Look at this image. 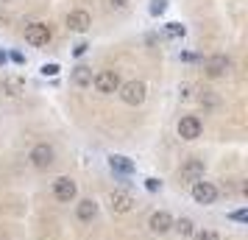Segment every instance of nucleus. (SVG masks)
<instances>
[{"label":"nucleus","instance_id":"nucleus-1","mask_svg":"<svg viewBox=\"0 0 248 240\" xmlns=\"http://www.w3.org/2000/svg\"><path fill=\"white\" fill-rule=\"evenodd\" d=\"M117 95H120V101H123L125 106H140V103H145L148 87H145V81L134 79V81H125V84H120Z\"/></svg>","mask_w":248,"mask_h":240},{"label":"nucleus","instance_id":"nucleus-2","mask_svg":"<svg viewBox=\"0 0 248 240\" xmlns=\"http://www.w3.org/2000/svg\"><path fill=\"white\" fill-rule=\"evenodd\" d=\"M109 209L114 215H128L137 209V198L128 190H112L109 193Z\"/></svg>","mask_w":248,"mask_h":240},{"label":"nucleus","instance_id":"nucleus-3","mask_svg":"<svg viewBox=\"0 0 248 240\" xmlns=\"http://www.w3.org/2000/svg\"><path fill=\"white\" fill-rule=\"evenodd\" d=\"M28 160H31V165H34L36 171H47L56 162V151L47 143H36L34 148H31V154H28Z\"/></svg>","mask_w":248,"mask_h":240},{"label":"nucleus","instance_id":"nucleus-4","mask_svg":"<svg viewBox=\"0 0 248 240\" xmlns=\"http://www.w3.org/2000/svg\"><path fill=\"white\" fill-rule=\"evenodd\" d=\"M203 171H206V165H203L201 157H190V160H184V165L179 168V182H187V184L201 182Z\"/></svg>","mask_w":248,"mask_h":240},{"label":"nucleus","instance_id":"nucleus-5","mask_svg":"<svg viewBox=\"0 0 248 240\" xmlns=\"http://www.w3.org/2000/svg\"><path fill=\"white\" fill-rule=\"evenodd\" d=\"M92 84H95V90L101 92V95H114V92L120 90V76L114 70H101V73L92 76Z\"/></svg>","mask_w":248,"mask_h":240},{"label":"nucleus","instance_id":"nucleus-6","mask_svg":"<svg viewBox=\"0 0 248 240\" xmlns=\"http://www.w3.org/2000/svg\"><path fill=\"white\" fill-rule=\"evenodd\" d=\"M50 190H53V198H56V201H62V204H70V201L78 195V184L73 182L70 176H59Z\"/></svg>","mask_w":248,"mask_h":240},{"label":"nucleus","instance_id":"nucleus-7","mask_svg":"<svg viewBox=\"0 0 248 240\" xmlns=\"http://www.w3.org/2000/svg\"><path fill=\"white\" fill-rule=\"evenodd\" d=\"M50 25L45 23H31V25H25V42L28 45H34V48H42L50 42Z\"/></svg>","mask_w":248,"mask_h":240},{"label":"nucleus","instance_id":"nucleus-8","mask_svg":"<svg viewBox=\"0 0 248 240\" xmlns=\"http://www.w3.org/2000/svg\"><path fill=\"white\" fill-rule=\"evenodd\" d=\"M192 201H195V204H215V201H217V187H215L212 182H195L192 184Z\"/></svg>","mask_w":248,"mask_h":240},{"label":"nucleus","instance_id":"nucleus-9","mask_svg":"<svg viewBox=\"0 0 248 240\" xmlns=\"http://www.w3.org/2000/svg\"><path fill=\"white\" fill-rule=\"evenodd\" d=\"M201 131H203V126H201V120L195 117V114H184L179 120V137L181 140H198L201 137Z\"/></svg>","mask_w":248,"mask_h":240},{"label":"nucleus","instance_id":"nucleus-10","mask_svg":"<svg viewBox=\"0 0 248 240\" xmlns=\"http://www.w3.org/2000/svg\"><path fill=\"white\" fill-rule=\"evenodd\" d=\"M148 229L154 235H168L170 229H173V215L165 212V209H159V212H154V215L148 218Z\"/></svg>","mask_w":248,"mask_h":240},{"label":"nucleus","instance_id":"nucleus-11","mask_svg":"<svg viewBox=\"0 0 248 240\" xmlns=\"http://www.w3.org/2000/svg\"><path fill=\"white\" fill-rule=\"evenodd\" d=\"M0 90H3L6 98H23L25 95V79H20V76H3Z\"/></svg>","mask_w":248,"mask_h":240},{"label":"nucleus","instance_id":"nucleus-12","mask_svg":"<svg viewBox=\"0 0 248 240\" xmlns=\"http://www.w3.org/2000/svg\"><path fill=\"white\" fill-rule=\"evenodd\" d=\"M92 25V17L90 12H84V9H76V12L67 14V28L70 31H76V34H84V31H90Z\"/></svg>","mask_w":248,"mask_h":240},{"label":"nucleus","instance_id":"nucleus-13","mask_svg":"<svg viewBox=\"0 0 248 240\" xmlns=\"http://www.w3.org/2000/svg\"><path fill=\"white\" fill-rule=\"evenodd\" d=\"M206 73L212 76V79H220V76H229L232 73V59L223 56V53H217L206 62Z\"/></svg>","mask_w":248,"mask_h":240},{"label":"nucleus","instance_id":"nucleus-14","mask_svg":"<svg viewBox=\"0 0 248 240\" xmlns=\"http://www.w3.org/2000/svg\"><path fill=\"white\" fill-rule=\"evenodd\" d=\"M70 81H73V87H78V90H87V87H92V67H87V64H78V67L70 73Z\"/></svg>","mask_w":248,"mask_h":240},{"label":"nucleus","instance_id":"nucleus-15","mask_svg":"<svg viewBox=\"0 0 248 240\" xmlns=\"http://www.w3.org/2000/svg\"><path fill=\"white\" fill-rule=\"evenodd\" d=\"M109 168L114 173H120V176H131L134 173V162L128 160V157H123V154H112L109 157Z\"/></svg>","mask_w":248,"mask_h":240},{"label":"nucleus","instance_id":"nucleus-16","mask_svg":"<svg viewBox=\"0 0 248 240\" xmlns=\"http://www.w3.org/2000/svg\"><path fill=\"white\" fill-rule=\"evenodd\" d=\"M95 215H98V204H95L92 198H84V201H78V207H76V218H78L81 224H90Z\"/></svg>","mask_w":248,"mask_h":240},{"label":"nucleus","instance_id":"nucleus-17","mask_svg":"<svg viewBox=\"0 0 248 240\" xmlns=\"http://www.w3.org/2000/svg\"><path fill=\"white\" fill-rule=\"evenodd\" d=\"M173 229L179 232L181 238H192V235H195V224H192L190 218H179V221H173Z\"/></svg>","mask_w":248,"mask_h":240},{"label":"nucleus","instance_id":"nucleus-18","mask_svg":"<svg viewBox=\"0 0 248 240\" xmlns=\"http://www.w3.org/2000/svg\"><path fill=\"white\" fill-rule=\"evenodd\" d=\"M192 240H220V235H217V232H209V229H203V232H195Z\"/></svg>","mask_w":248,"mask_h":240},{"label":"nucleus","instance_id":"nucleus-19","mask_svg":"<svg viewBox=\"0 0 248 240\" xmlns=\"http://www.w3.org/2000/svg\"><path fill=\"white\" fill-rule=\"evenodd\" d=\"M168 34H170V36H184V25H179V23H168Z\"/></svg>","mask_w":248,"mask_h":240},{"label":"nucleus","instance_id":"nucleus-20","mask_svg":"<svg viewBox=\"0 0 248 240\" xmlns=\"http://www.w3.org/2000/svg\"><path fill=\"white\" fill-rule=\"evenodd\" d=\"M229 218H232V221H237V224H248V212H246V209H237V212H232Z\"/></svg>","mask_w":248,"mask_h":240},{"label":"nucleus","instance_id":"nucleus-21","mask_svg":"<svg viewBox=\"0 0 248 240\" xmlns=\"http://www.w3.org/2000/svg\"><path fill=\"white\" fill-rule=\"evenodd\" d=\"M106 3H109V9H114V12H120V9L128 6V0H106Z\"/></svg>","mask_w":248,"mask_h":240},{"label":"nucleus","instance_id":"nucleus-22","mask_svg":"<svg viewBox=\"0 0 248 240\" xmlns=\"http://www.w3.org/2000/svg\"><path fill=\"white\" fill-rule=\"evenodd\" d=\"M145 187L151 190V193H156L159 187H162V182H159V179H145Z\"/></svg>","mask_w":248,"mask_h":240},{"label":"nucleus","instance_id":"nucleus-23","mask_svg":"<svg viewBox=\"0 0 248 240\" xmlns=\"http://www.w3.org/2000/svg\"><path fill=\"white\" fill-rule=\"evenodd\" d=\"M42 73H45V76H56L59 64H53V62H50V64H45V67H42Z\"/></svg>","mask_w":248,"mask_h":240},{"label":"nucleus","instance_id":"nucleus-24","mask_svg":"<svg viewBox=\"0 0 248 240\" xmlns=\"http://www.w3.org/2000/svg\"><path fill=\"white\" fill-rule=\"evenodd\" d=\"M151 12H154V14H162V12H165V0H154Z\"/></svg>","mask_w":248,"mask_h":240},{"label":"nucleus","instance_id":"nucleus-25","mask_svg":"<svg viewBox=\"0 0 248 240\" xmlns=\"http://www.w3.org/2000/svg\"><path fill=\"white\" fill-rule=\"evenodd\" d=\"M0 240H3V238H0Z\"/></svg>","mask_w":248,"mask_h":240}]
</instances>
